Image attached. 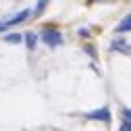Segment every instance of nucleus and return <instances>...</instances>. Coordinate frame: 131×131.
Listing matches in <instances>:
<instances>
[{"label":"nucleus","mask_w":131,"mask_h":131,"mask_svg":"<svg viewBox=\"0 0 131 131\" xmlns=\"http://www.w3.org/2000/svg\"><path fill=\"white\" fill-rule=\"evenodd\" d=\"M44 6H46V2L42 0V2H38V6H36V15H40L42 10H44Z\"/></svg>","instance_id":"nucleus-9"},{"label":"nucleus","mask_w":131,"mask_h":131,"mask_svg":"<svg viewBox=\"0 0 131 131\" xmlns=\"http://www.w3.org/2000/svg\"><path fill=\"white\" fill-rule=\"evenodd\" d=\"M88 119H90V121H102V123H108V121H110V110H108L106 106L96 108V110L88 112Z\"/></svg>","instance_id":"nucleus-3"},{"label":"nucleus","mask_w":131,"mask_h":131,"mask_svg":"<svg viewBox=\"0 0 131 131\" xmlns=\"http://www.w3.org/2000/svg\"><path fill=\"white\" fill-rule=\"evenodd\" d=\"M27 17H29V10H27V8L21 10V13H15L10 19H6V21L0 23V31H4V29H8V27H13V25H17V23H23Z\"/></svg>","instance_id":"nucleus-2"},{"label":"nucleus","mask_w":131,"mask_h":131,"mask_svg":"<svg viewBox=\"0 0 131 131\" xmlns=\"http://www.w3.org/2000/svg\"><path fill=\"white\" fill-rule=\"evenodd\" d=\"M114 31H117V34H125V31H131V13L127 15V17L114 27Z\"/></svg>","instance_id":"nucleus-6"},{"label":"nucleus","mask_w":131,"mask_h":131,"mask_svg":"<svg viewBox=\"0 0 131 131\" xmlns=\"http://www.w3.org/2000/svg\"><path fill=\"white\" fill-rule=\"evenodd\" d=\"M25 40V36H21V34H8V36H4V42H8V44H21Z\"/></svg>","instance_id":"nucleus-7"},{"label":"nucleus","mask_w":131,"mask_h":131,"mask_svg":"<svg viewBox=\"0 0 131 131\" xmlns=\"http://www.w3.org/2000/svg\"><path fill=\"white\" fill-rule=\"evenodd\" d=\"M36 40H38L36 34H31V31H29V34H25V44H27L29 50H34V48H36Z\"/></svg>","instance_id":"nucleus-8"},{"label":"nucleus","mask_w":131,"mask_h":131,"mask_svg":"<svg viewBox=\"0 0 131 131\" xmlns=\"http://www.w3.org/2000/svg\"><path fill=\"white\" fill-rule=\"evenodd\" d=\"M42 42L46 44V46H50V48H56V46H60L62 44V34L58 29H54V27H46V29H42Z\"/></svg>","instance_id":"nucleus-1"},{"label":"nucleus","mask_w":131,"mask_h":131,"mask_svg":"<svg viewBox=\"0 0 131 131\" xmlns=\"http://www.w3.org/2000/svg\"><path fill=\"white\" fill-rule=\"evenodd\" d=\"M110 48L112 50H119V52H123V54H131V46L127 44V40H114L112 44H110Z\"/></svg>","instance_id":"nucleus-4"},{"label":"nucleus","mask_w":131,"mask_h":131,"mask_svg":"<svg viewBox=\"0 0 131 131\" xmlns=\"http://www.w3.org/2000/svg\"><path fill=\"white\" fill-rule=\"evenodd\" d=\"M121 117H123V125L119 131H131V108H123Z\"/></svg>","instance_id":"nucleus-5"}]
</instances>
